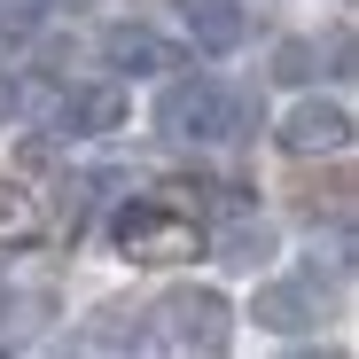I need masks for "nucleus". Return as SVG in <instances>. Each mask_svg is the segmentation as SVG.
<instances>
[{"label": "nucleus", "instance_id": "obj_7", "mask_svg": "<svg viewBox=\"0 0 359 359\" xmlns=\"http://www.w3.org/2000/svg\"><path fill=\"white\" fill-rule=\"evenodd\" d=\"M47 133L55 149H102L117 133H133V86H117V79H79L47 102Z\"/></svg>", "mask_w": 359, "mask_h": 359}, {"label": "nucleus", "instance_id": "obj_5", "mask_svg": "<svg viewBox=\"0 0 359 359\" xmlns=\"http://www.w3.org/2000/svg\"><path fill=\"white\" fill-rule=\"evenodd\" d=\"M351 141H359V109H351V94L344 86H289L281 94V109H273V149L281 156H297V164H336V156H351Z\"/></svg>", "mask_w": 359, "mask_h": 359}, {"label": "nucleus", "instance_id": "obj_1", "mask_svg": "<svg viewBox=\"0 0 359 359\" xmlns=\"http://www.w3.org/2000/svg\"><path fill=\"white\" fill-rule=\"evenodd\" d=\"M344 289H351L344 250L320 266V243H297L266 273H250V289L234 297V328L243 344H320V328L344 320Z\"/></svg>", "mask_w": 359, "mask_h": 359}, {"label": "nucleus", "instance_id": "obj_10", "mask_svg": "<svg viewBox=\"0 0 359 359\" xmlns=\"http://www.w3.org/2000/svg\"><path fill=\"white\" fill-rule=\"evenodd\" d=\"M47 234V203L24 188V180H0V250H24Z\"/></svg>", "mask_w": 359, "mask_h": 359}, {"label": "nucleus", "instance_id": "obj_9", "mask_svg": "<svg viewBox=\"0 0 359 359\" xmlns=\"http://www.w3.org/2000/svg\"><path fill=\"white\" fill-rule=\"evenodd\" d=\"M281 250H289V234H281L266 211H243V219H226V226L211 234V266H219V273H234V281L266 273Z\"/></svg>", "mask_w": 359, "mask_h": 359}, {"label": "nucleus", "instance_id": "obj_3", "mask_svg": "<svg viewBox=\"0 0 359 359\" xmlns=\"http://www.w3.org/2000/svg\"><path fill=\"white\" fill-rule=\"evenodd\" d=\"M133 344L149 351H234L243 328H234V289L226 281H196V273H172L141 297L133 313Z\"/></svg>", "mask_w": 359, "mask_h": 359}, {"label": "nucleus", "instance_id": "obj_14", "mask_svg": "<svg viewBox=\"0 0 359 359\" xmlns=\"http://www.w3.org/2000/svg\"><path fill=\"white\" fill-rule=\"evenodd\" d=\"M289 8H297V0H289Z\"/></svg>", "mask_w": 359, "mask_h": 359}, {"label": "nucleus", "instance_id": "obj_6", "mask_svg": "<svg viewBox=\"0 0 359 359\" xmlns=\"http://www.w3.org/2000/svg\"><path fill=\"white\" fill-rule=\"evenodd\" d=\"M180 63H188V47L164 24H149V16H102L94 24V71L117 79V86H156Z\"/></svg>", "mask_w": 359, "mask_h": 359}, {"label": "nucleus", "instance_id": "obj_4", "mask_svg": "<svg viewBox=\"0 0 359 359\" xmlns=\"http://www.w3.org/2000/svg\"><path fill=\"white\" fill-rule=\"evenodd\" d=\"M102 250L126 273H164V266H188L203 250V234H196L188 203H172L156 188H126L102 203Z\"/></svg>", "mask_w": 359, "mask_h": 359}, {"label": "nucleus", "instance_id": "obj_13", "mask_svg": "<svg viewBox=\"0 0 359 359\" xmlns=\"http://www.w3.org/2000/svg\"><path fill=\"white\" fill-rule=\"evenodd\" d=\"M16 313H24V289H16V273H0V336H8Z\"/></svg>", "mask_w": 359, "mask_h": 359}, {"label": "nucleus", "instance_id": "obj_8", "mask_svg": "<svg viewBox=\"0 0 359 359\" xmlns=\"http://www.w3.org/2000/svg\"><path fill=\"white\" fill-rule=\"evenodd\" d=\"M172 8V32L188 55H203V63H234V55H250V32L258 16L243 8V0H164Z\"/></svg>", "mask_w": 359, "mask_h": 359}, {"label": "nucleus", "instance_id": "obj_12", "mask_svg": "<svg viewBox=\"0 0 359 359\" xmlns=\"http://www.w3.org/2000/svg\"><path fill=\"white\" fill-rule=\"evenodd\" d=\"M32 109H39V86H32V71H8V79H0V126H24Z\"/></svg>", "mask_w": 359, "mask_h": 359}, {"label": "nucleus", "instance_id": "obj_11", "mask_svg": "<svg viewBox=\"0 0 359 359\" xmlns=\"http://www.w3.org/2000/svg\"><path fill=\"white\" fill-rule=\"evenodd\" d=\"M313 63H320V39H313V32L266 47V79H273V86H313Z\"/></svg>", "mask_w": 359, "mask_h": 359}, {"label": "nucleus", "instance_id": "obj_2", "mask_svg": "<svg viewBox=\"0 0 359 359\" xmlns=\"http://www.w3.org/2000/svg\"><path fill=\"white\" fill-rule=\"evenodd\" d=\"M149 133L164 141V149H188V156H219V149H234L250 133V102H243V86L234 79H219V71H164L156 79V102H149Z\"/></svg>", "mask_w": 359, "mask_h": 359}]
</instances>
